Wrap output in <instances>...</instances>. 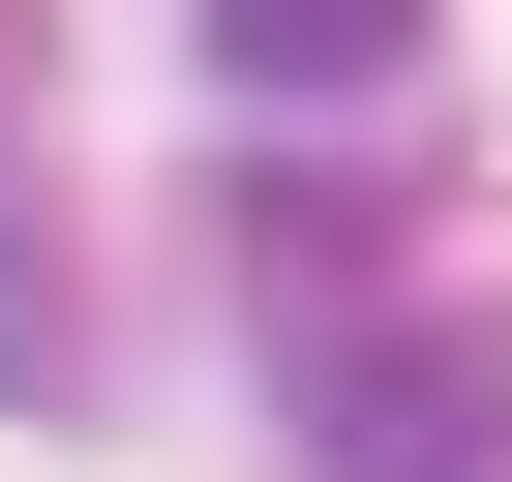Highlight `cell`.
Listing matches in <instances>:
<instances>
[{
    "mask_svg": "<svg viewBox=\"0 0 512 482\" xmlns=\"http://www.w3.org/2000/svg\"><path fill=\"white\" fill-rule=\"evenodd\" d=\"M302 482H512V332H482V302L302 332Z\"/></svg>",
    "mask_w": 512,
    "mask_h": 482,
    "instance_id": "1",
    "label": "cell"
},
{
    "mask_svg": "<svg viewBox=\"0 0 512 482\" xmlns=\"http://www.w3.org/2000/svg\"><path fill=\"white\" fill-rule=\"evenodd\" d=\"M211 91H422V0H211Z\"/></svg>",
    "mask_w": 512,
    "mask_h": 482,
    "instance_id": "2",
    "label": "cell"
},
{
    "mask_svg": "<svg viewBox=\"0 0 512 482\" xmlns=\"http://www.w3.org/2000/svg\"><path fill=\"white\" fill-rule=\"evenodd\" d=\"M0 392H31V422L91 392V302H61V181H31V151H0Z\"/></svg>",
    "mask_w": 512,
    "mask_h": 482,
    "instance_id": "3",
    "label": "cell"
}]
</instances>
